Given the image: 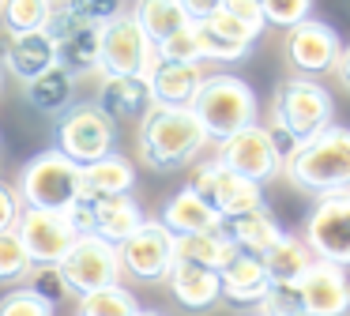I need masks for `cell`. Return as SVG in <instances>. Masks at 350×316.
<instances>
[{"instance_id":"obj_24","label":"cell","mask_w":350,"mask_h":316,"mask_svg":"<svg viewBox=\"0 0 350 316\" xmlns=\"http://www.w3.org/2000/svg\"><path fill=\"white\" fill-rule=\"evenodd\" d=\"M222 233L234 241V248L241 252H252V256H264L275 241L282 237V226L271 218V211L256 207V211H245V215H234V218H222Z\"/></svg>"},{"instance_id":"obj_48","label":"cell","mask_w":350,"mask_h":316,"mask_svg":"<svg viewBox=\"0 0 350 316\" xmlns=\"http://www.w3.org/2000/svg\"><path fill=\"white\" fill-rule=\"evenodd\" d=\"M53 4H57V0H53Z\"/></svg>"},{"instance_id":"obj_33","label":"cell","mask_w":350,"mask_h":316,"mask_svg":"<svg viewBox=\"0 0 350 316\" xmlns=\"http://www.w3.org/2000/svg\"><path fill=\"white\" fill-rule=\"evenodd\" d=\"M31 267H34V263H31V256H27L19 233L16 230H4V233H0V286L23 282Z\"/></svg>"},{"instance_id":"obj_1","label":"cell","mask_w":350,"mask_h":316,"mask_svg":"<svg viewBox=\"0 0 350 316\" xmlns=\"http://www.w3.org/2000/svg\"><path fill=\"white\" fill-rule=\"evenodd\" d=\"M282 177L309 196L347 192L350 188V128L327 124L312 140L282 155Z\"/></svg>"},{"instance_id":"obj_14","label":"cell","mask_w":350,"mask_h":316,"mask_svg":"<svg viewBox=\"0 0 350 316\" xmlns=\"http://www.w3.org/2000/svg\"><path fill=\"white\" fill-rule=\"evenodd\" d=\"M16 233H19V241H23L31 263H61L79 237L64 211H42V207L19 211Z\"/></svg>"},{"instance_id":"obj_43","label":"cell","mask_w":350,"mask_h":316,"mask_svg":"<svg viewBox=\"0 0 350 316\" xmlns=\"http://www.w3.org/2000/svg\"><path fill=\"white\" fill-rule=\"evenodd\" d=\"M177 4H181V12H185V15H189V23H204L207 15L219 12L222 0H177Z\"/></svg>"},{"instance_id":"obj_35","label":"cell","mask_w":350,"mask_h":316,"mask_svg":"<svg viewBox=\"0 0 350 316\" xmlns=\"http://www.w3.org/2000/svg\"><path fill=\"white\" fill-rule=\"evenodd\" d=\"M260 15H264V23H271V27H297V23H305L312 15V0H260Z\"/></svg>"},{"instance_id":"obj_22","label":"cell","mask_w":350,"mask_h":316,"mask_svg":"<svg viewBox=\"0 0 350 316\" xmlns=\"http://www.w3.org/2000/svg\"><path fill=\"white\" fill-rule=\"evenodd\" d=\"M91 200V196H87ZM144 222V211L132 196H106V200H91V237H102L106 245H121L136 226Z\"/></svg>"},{"instance_id":"obj_28","label":"cell","mask_w":350,"mask_h":316,"mask_svg":"<svg viewBox=\"0 0 350 316\" xmlns=\"http://www.w3.org/2000/svg\"><path fill=\"white\" fill-rule=\"evenodd\" d=\"M260 263H264V271H267V282H297V278L309 271L312 252L305 248L301 237L282 233V237L275 241L264 256H260Z\"/></svg>"},{"instance_id":"obj_7","label":"cell","mask_w":350,"mask_h":316,"mask_svg":"<svg viewBox=\"0 0 350 316\" xmlns=\"http://www.w3.org/2000/svg\"><path fill=\"white\" fill-rule=\"evenodd\" d=\"M305 248L312 260L350 267V188L317 196V207L305 218Z\"/></svg>"},{"instance_id":"obj_32","label":"cell","mask_w":350,"mask_h":316,"mask_svg":"<svg viewBox=\"0 0 350 316\" xmlns=\"http://www.w3.org/2000/svg\"><path fill=\"white\" fill-rule=\"evenodd\" d=\"M154 49H159L162 64H204L200 42H196V23H185L181 30H174L170 38H162Z\"/></svg>"},{"instance_id":"obj_41","label":"cell","mask_w":350,"mask_h":316,"mask_svg":"<svg viewBox=\"0 0 350 316\" xmlns=\"http://www.w3.org/2000/svg\"><path fill=\"white\" fill-rule=\"evenodd\" d=\"M222 12H230L234 19H241L249 30H256V34H264V15H260V0H222Z\"/></svg>"},{"instance_id":"obj_31","label":"cell","mask_w":350,"mask_h":316,"mask_svg":"<svg viewBox=\"0 0 350 316\" xmlns=\"http://www.w3.org/2000/svg\"><path fill=\"white\" fill-rule=\"evenodd\" d=\"M136 313H139V301L121 282L102 286V290H91L79 298V316H136Z\"/></svg>"},{"instance_id":"obj_2","label":"cell","mask_w":350,"mask_h":316,"mask_svg":"<svg viewBox=\"0 0 350 316\" xmlns=\"http://www.w3.org/2000/svg\"><path fill=\"white\" fill-rule=\"evenodd\" d=\"M207 143L211 140H207V132L200 128V120L192 117V109L151 105V109L139 117L136 150H139V158H144V166H151V170H159V173L189 166Z\"/></svg>"},{"instance_id":"obj_15","label":"cell","mask_w":350,"mask_h":316,"mask_svg":"<svg viewBox=\"0 0 350 316\" xmlns=\"http://www.w3.org/2000/svg\"><path fill=\"white\" fill-rule=\"evenodd\" d=\"M49 34H53L57 68H64L72 79L98 68V38H102L98 23L72 19V15L61 12V15H53V23H49Z\"/></svg>"},{"instance_id":"obj_6","label":"cell","mask_w":350,"mask_h":316,"mask_svg":"<svg viewBox=\"0 0 350 316\" xmlns=\"http://www.w3.org/2000/svg\"><path fill=\"white\" fill-rule=\"evenodd\" d=\"M159 64H162L159 49L147 42V34L136 27V19L129 12L102 23V38H98L102 75H144V79H151V72Z\"/></svg>"},{"instance_id":"obj_12","label":"cell","mask_w":350,"mask_h":316,"mask_svg":"<svg viewBox=\"0 0 350 316\" xmlns=\"http://www.w3.org/2000/svg\"><path fill=\"white\" fill-rule=\"evenodd\" d=\"M192 192H200L222 218H234V215H245V211H256L264 207V188L252 185V181L237 177L234 170L211 158V162H200L192 170V181H189Z\"/></svg>"},{"instance_id":"obj_42","label":"cell","mask_w":350,"mask_h":316,"mask_svg":"<svg viewBox=\"0 0 350 316\" xmlns=\"http://www.w3.org/2000/svg\"><path fill=\"white\" fill-rule=\"evenodd\" d=\"M19 211H23V203H19L16 188H8L4 181H0V233H4V230H16Z\"/></svg>"},{"instance_id":"obj_46","label":"cell","mask_w":350,"mask_h":316,"mask_svg":"<svg viewBox=\"0 0 350 316\" xmlns=\"http://www.w3.org/2000/svg\"><path fill=\"white\" fill-rule=\"evenodd\" d=\"M0 87H4V68H0Z\"/></svg>"},{"instance_id":"obj_25","label":"cell","mask_w":350,"mask_h":316,"mask_svg":"<svg viewBox=\"0 0 350 316\" xmlns=\"http://www.w3.org/2000/svg\"><path fill=\"white\" fill-rule=\"evenodd\" d=\"M147 83H151V105L189 109L200 83H204V68L200 64H159Z\"/></svg>"},{"instance_id":"obj_9","label":"cell","mask_w":350,"mask_h":316,"mask_svg":"<svg viewBox=\"0 0 350 316\" xmlns=\"http://www.w3.org/2000/svg\"><path fill=\"white\" fill-rule=\"evenodd\" d=\"M219 162L226 170H234L237 177L264 188L267 181H275L282 173V150L275 147L267 128L249 124V128H241V132H234L230 140L219 143Z\"/></svg>"},{"instance_id":"obj_34","label":"cell","mask_w":350,"mask_h":316,"mask_svg":"<svg viewBox=\"0 0 350 316\" xmlns=\"http://www.w3.org/2000/svg\"><path fill=\"white\" fill-rule=\"evenodd\" d=\"M260 313L264 316H305L297 282H271L264 290V298H260Z\"/></svg>"},{"instance_id":"obj_16","label":"cell","mask_w":350,"mask_h":316,"mask_svg":"<svg viewBox=\"0 0 350 316\" xmlns=\"http://www.w3.org/2000/svg\"><path fill=\"white\" fill-rule=\"evenodd\" d=\"M305 316H350V278L347 267L312 260L309 271L297 278Z\"/></svg>"},{"instance_id":"obj_39","label":"cell","mask_w":350,"mask_h":316,"mask_svg":"<svg viewBox=\"0 0 350 316\" xmlns=\"http://www.w3.org/2000/svg\"><path fill=\"white\" fill-rule=\"evenodd\" d=\"M0 316H53V305L42 301L31 286H19L0 298Z\"/></svg>"},{"instance_id":"obj_47","label":"cell","mask_w":350,"mask_h":316,"mask_svg":"<svg viewBox=\"0 0 350 316\" xmlns=\"http://www.w3.org/2000/svg\"><path fill=\"white\" fill-rule=\"evenodd\" d=\"M252 316H264V313H252Z\"/></svg>"},{"instance_id":"obj_26","label":"cell","mask_w":350,"mask_h":316,"mask_svg":"<svg viewBox=\"0 0 350 316\" xmlns=\"http://www.w3.org/2000/svg\"><path fill=\"white\" fill-rule=\"evenodd\" d=\"M234 241L226 237L222 230H207V233H181L174 237V260L185 263H200L207 271H222L234 256Z\"/></svg>"},{"instance_id":"obj_8","label":"cell","mask_w":350,"mask_h":316,"mask_svg":"<svg viewBox=\"0 0 350 316\" xmlns=\"http://www.w3.org/2000/svg\"><path fill=\"white\" fill-rule=\"evenodd\" d=\"M113 143H117V124L94 102L72 105L57 120V150L64 158H72L76 166H91L98 158H106L113 150Z\"/></svg>"},{"instance_id":"obj_17","label":"cell","mask_w":350,"mask_h":316,"mask_svg":"<svg viewBox=\"0 0 350 316\" xmlns=\"http://www.w3.org/2000/svg\"><path fill=\"white\" fill-rule=\"evenodd\" d=\"M57 64L53 53V34L49 30H31V34H8L4 53H0V68H8L19 83L38 79L42 72Z\"/></svg>"},{"instance_id":"obj_27","label":"cell","mask_w":350,"mask_h":316,"mask_svg":"<svg viewBox=\"0 0 350 316\" xmlns=\"http://www.w3.org/2000/svg\"><path fill=\"white\" fill-rule=\"evenodd\" d=\"M76 79H72L64 68H49V72H42L38 79L27 83V102L34 105L38 113H46V117H61V113H68L72 105H76Z\"/></svg>"},{"instance_id":"obj_38","label":"cell","mask_w":350,"mask_h":316,"mask_svg":"<svg viewBox=\"0 0 350 316\" xmlns=\"http://www.w3.org/2000/svg\"><path fill=\"white\" fill-rule=\"evenodd\" d=\"M61 12L72 19H87V23H109L117 15H124V0H61Z\"/></svg>"},{"instance_id":"obj_18","label":"cell","mask_w":350,"mask_h":316,"mask_svg":"<svg viewBox=\"0 0 350 316\" xmlns=\"http://www.w3.org/2000/svg\"><path fill=\"white\" fill-rule=\"evenodd\" d=\"M98 105L109 120H139L151 109V83L144 75H102Z\"/></svg>"},{"instance_id":"obj_4","label":"cell","mask_w":350,"mask_h":316,"mask_svg":"<svg viewBox=\"0 0 350 316\" xmlns=\"http://www.w3.org/2000/svg\"><path fill=\"white\" fill-rule=\"evenodd\" d=\"M189 109L211 143H222L241 128L256 124V94L241 75H230V72L204 75Z\"/></svg>"},{"instance_id":"obj_36","label":"cell","mask_w":350,"mask_h":316,"mask_svg":"<svg viewBox=\"0 0 350 316\" xmlns=\"http://www.w3.org/2000/svg\"><path fill=\"white\" fill-rule=\"evenodd\" d=\"M196 42H200V57L204 60H219V64H237L252 45H234L226 38H219L215 30H207L204 23H196Z\"/></svg>"},{"instance_id":"obj_20","label":"cell","mask_w":350,"mask_h":316,"mask_svg":"<svg viewBox=\"0 0 350 316\" xmlns=\"http://www.w3.org/2000/svg\"><path fill=\"white\" fill-rule=\"evenodd\" d=\"M166 286L177 305L189 308V313H207L219 301V271H207L200 263L174 260L166 271Z\"/></svg>"},{"instance_id":"obj_11","label":"cell","mask_w":350,"mask_h":316,"mask_svg":"<svg viewBox=\"0 0 350 316\" xmlns=\"http://www.w3.org/2000/svg\"><path fill=\"white\" fill-rule=\"evenodd\" d=\"M117 256H121V275H132L139 282H159L174 263V233L159 218H144L117 245Z\"/></svg>"},{"instance_id":"obj_29","label":"cell","mask_w":350,"mask_h":316,"mask_svg":"<svg viewBox=\"0 0 350 316\" xmlns=\"http://www.w3.org/2000/svg\"><path fill=\"white\" fill-rule=\"evenodd\" d=\"M132 19H136V27L147 34V42L159 45L162 38H170L174 30H181L185 23H189V15L181 12L177 0H136Z\"/></svg>"},{"instance_id":"obj_30","label":"cell","mask_w":350,"mask_h":316,"mask_svg":"<svg viewBox=\"0 0 350 316\" xmlns=\"http://www.w3.org/2000/svg\"><path fill=\"white\" fill-rule=\"evenodd\" d=\"M57 15L53 0H0V23L8 34H31V30H49Z\"/></svg>"},{"instance_id":"obj_13","label":"cell","mask_w":350,"mask_h":316,"mask_svg":"<svg viewBox=\"0 0 350 316\" xmlns=\"http://www.w3.org/2000/svg\"><path fill=\"white\" fill-rule=\"evenodd\" d=\"M339 34H335V27H327V23L320 19H305L297 23V27L286 30V42H282V57H286V64L294 68L297 75H305V79H317V75L332 72L335 60H339Z\"/></svg>"},{"instance_id":"obj_40","label":"cell","mask_w":350,"mask_h":316,"mask_svg":"<svg viewBox=\"0 0 350 316\" xmlns=\"http://www.w3.org/2000/svg\"><path fill=\"white\" fill-rule=\"evenodd\" d=\"M204 27H207V30H215L219 38H226V42H234V45H252V42L260 38L256 30H249L241 19H234V15H230V12H222V8H219L215 15H207V19H204Z\"/></svg>"},{"instance_id":"obj_45","label":"cell","mask_w":350,"mask_h":316,"mask_svg":"<svg viewBox=\"0 0 350 316\" xmlns=\"http://www.w3.org/2000/svg\"><path fill=\"white\" fill-rule=\"evenodd\" d=\"M136 316H162V313H154V308H139Z\"/></svg>"},{"instance_id":"obj_23","label":"cell","mask_w":350,"mask_h":316,"mask_svg":"<svg viewBox=\"0 0 350 316\" xmlns=\"http://www.w3.org/2000/svg\"><path fill=\"white\" fill-rule=\"evenodd\" d=\"M136 185V170L124 155L109 150L106 158L91 166H79V196H91V200H106V196H129Z\"/></svg>"},{"instance_id":"obj_37","label":"cell","mask_w":350,"mask_h":316,"mask_svg":"<svg viewBox=\"0 0 350 316\" xmlns=\"http://www.w3.org/2000/svg\"><path fill=\"white\" fill-rule=\"evenodd\" d=\"M27 278H31V290L38 293L42 301H49V305H61V301L72 293L68 286H64L57 263H34V267L27 271Z\"/></svg>"},{"instance_id":"obj_44","label":"cell","mask_w":350,"mask_h":316,"mask_svg":"<svg viewBox=\"0 0 350 316\" xmlns=\"http://www.w3.org/2000/svg\"><path fill=\"white\" fill-rule=\"evenodd\" d=\"M332 72L339 75L342 90H350V45H342V49H339V60H335V68H332Z\"/></svg>"},{"instance_id":"obj_5","label":"cell","mask_w":350,"mask_h":316,"mask_svg":"<svg viewBox=\"0 0 350 316\" xmlns=\"http://www.w3.org/2000/svg\"><path fill=\"white\" fill-rule=\"evenodd\" d=\"M79 166L64 158L57 147L34 155L19 170L16 196L23 207H42V211H68L79 200Z\"/></svg>"},{"instance_id":"obj_21","label":"cell","mask_w":350,"mask_h":316,"mask_svg":"<svg viewBox=\"0 0 350 316\" xmlns=\"http://www.w3.org/2000/svg\"><path fill=\"white\" fill-rule=\"evenodd\" d=\"M159 222L166 226L174 237H181V233L222 230V215H219V211H215L200 192H192V188H181V192L170 196L166 207H162V218H159Z\"/></svg>"},{"instance_id":"obj_10","label":"cell","mask_w":350,"mask_h":316,"mask_svg":"<svg viewBox=\"0 0 350 316\" xmlns=\"http://www.w3.org/2000/svg\"><path fill=\"white\" fill-rule=\"evenodd\" d=\"M57 271H61L64 286L83 298V293H91V290L121 282V256H117L113 245H106L102 237H91V233H87V237H76V245H72L68 256L57 263Z\"/></svg>"},{"instance_id":"obj_19","label":"cell","mask_w":350,"mask_h":316,"mask_svg":"<svg viewBox=\"0 0 350 316\" xmlns=\"http://www.w3.org/2000/svg\"><path fill=\"white\" fill-rule=\"evenodd\" d=\"M267 286L271 282H267V271L260 263V256L241 252V248L219 271V298H226L230 305H260Z\"/></svg>"},{"instance_id":"obj_3","label":"cell","mask_w":350,"mask_h":316,"mask_svg":"<svg viewBox=\"0 0 350 316\" xmlns=\"http://www.w3.org/2000/svg\"><path fill=\"white\" fill-rule=\"evenodd\" d=\"M332 120H335V102L327 94V87H320L317 79H305V75H294V79L279 83V90H275L267 132H271L275 147L286 155L297 143L324 132Z\"/></svg>"}]
</instances>
